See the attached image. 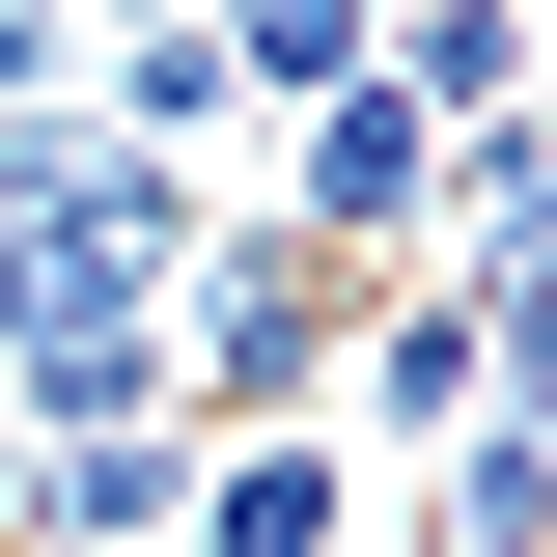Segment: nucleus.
Returning <instances> with one entry per match:
<instances>
[{
    "mask_svg": "<svg viewBox=\"0 0 557 557\" xmlns=\"http://www.w3.org/2000/svg\"><path fill=\"white\" fill-rule=\"evenodd\" d=\"M474 418H530V278H474V251H446V278H362V307H335V446H362V474H391V446L446 474Z\"/></svg>",
    "mask_w": 557,
    "mask_h": 557,
    "instance_id": "f257e3e1",
    "label": "nucleus"
},
{
    "mask_svg": "<svg viewBox=\"0 0 557 557\" xmlns=\"http://www.w3.org/2000/svg\"><path fill=\"white\" fill-rule=\"evenodd\" d=\"M139 335H168V418H335V278L278 251V223H196Z\"/></svg>",
    "mask_w": 557,
    "mask_h": 557,
    "instance_id": "f03ea898",
    "label": "nucleus"
},
{
    "mask_svg": "<svg viewBox=\"0 0 557 557\" xmlns=\"http://www.w3.org/2000/svg\"><path fill=\"white\" fill-rule=\"evenodd\" d=\"M362 446L335 418H196V502H168V557H362Z\"/></svg>",
    "mask_w": 557,
    "mask_h": 557,
    "instance_id": "7ed1b4c3",
    "label": "nucleus"
},
{
    "mask_svg": "<svg viewBox=\"0 0 557 557\" xmlns=\"http://www.w3.org/2000/svg\"><path fill=\"white\" fill-rule=\"evenodd\" d=\"M362 28H391V0H196V57L251 84V112H335V84H362Z\"/></svg>",
    "mask_w": 557,
    "mask_h": 557,
    "instance_id": "20e7f679",
    "label": "nucleus"
},
{
    "mask_svg": "<svg viewBox=\"0 0 557 557\" xmlns=\"http://www.w3.org/2000/svg\"><path fill=\"white\" fill-rule=\"evenodd\" d=\"M362 557H474V530H446V502H362Z\"/></svg>",
    "mask_w": 557,
    "mask_h": 557,
    "instance_id": "39448f33",
    "label": "nucleus"
}]
</instances>
